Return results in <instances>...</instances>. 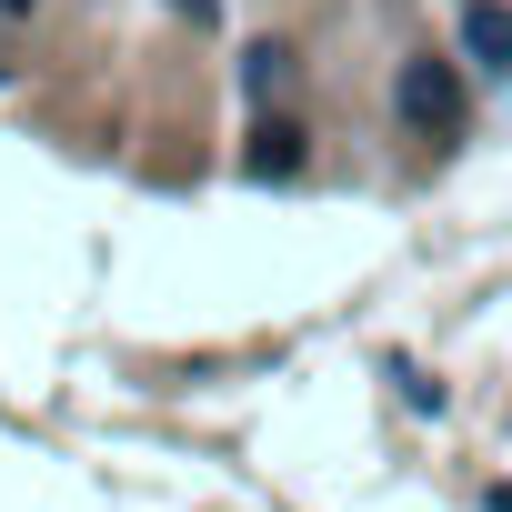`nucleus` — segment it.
Masks as SVG:
<instances>
[{
	"label": "nucleus",
	"instance_id": "obj_6",
	"mask_svg": "<svg viewBox=\"0 0 512 512\" xmlns=\"http://www.w3.org/2000/svg\"><path fill=\"white\" fill-rule=\"evenodd\" d=\"M0 11H41V0H0Z\"/></svg>",
	"mask_w": 512,
	"mask_h": 512
},
{
	"label": "nucleus",
	"instance_id": "obj_3",
	"mask_svg": "<svg viewBox=\"0 0 512 512\" xmlns=\"http://www.w3.org/2000/svg\"><path fill=\"white\" fill-rule=\"evenodd\" d=\"M251 171H262V181H292V171H302V131H292V121H262V131H251Z\"/></svg>",
	"mask_w": 512,
	"mask_h": 512
},
{
	"label": "nucleus",
	"instance_id": "obj_4",
	"mask_svg": "<svg viewBox=\"0 0 512 512\" xmlns=\"http://www.w3.org/2000/svg\"><path fill=\"white\" fill-rule=\"evenodd\" d=\"M282 81H292V51L262 41V51H251V91H282Z\"/></svg>",
	"mask_w": 512,
	"mask_h": 512
},
{
	"label": "nucleus",
	"instance_id": "obj_1",
	"mask_svg": "<svg viewBox=\"0 0 512 512\" xmlns=\"http://www.w3.org/2000/svg\"><path fill=\"white\" fill-rule=\"evenodd\" d=\"M392 111H402L422 141H452V131H462V71H452V61H402Z\"/></svg>",
	"mask_w": 512,
	"mask_h": 512
},
{
	"label": "nucleus",
	"instance_id": "obj_5",
	"mask_svg": "<svg viewBox=\"0 0 512 512\" xmlns=\"http://www.w3.org/2000/svg\"><path fill=\"white\" fill-rule=\"evenodd\" d=\"M171 11H191V21H211V0H171Z\"/></svg>",
	"mask_w": 512,
	"mask_h": 512
},
{
	"label": "nucleus",
	"instance_id": "obj_2",
	"mask_svg": "<svg viewBox=\"0 0 512 512\" xmlns=\"http://www.w3.org/2000/svg\"><path fill=\"white\" fill-rule=\"evenodd\" d=\"M462 51L482 71H512V11L502 0H462Z\"/></svg>",
	"mask_w": 512,
	"mask_h": 512
}]
</instances>
